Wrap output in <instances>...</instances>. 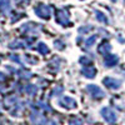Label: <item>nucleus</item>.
I'll return each instance as SVG.
<instances>
[{"label": "nucleus", "mask_w": 125, "mask_h": 125, "mask_svg": "<svg viewBox=\"0 0 125 125\" xmlns=\"http://www.w3.org/2000/svg\"><path fill=\"white\" fill-rule=\"evenodd\" d=\"M35 14L41 19H49L51 16V9L45 4H39L35 8Z\"/></svg>", "instance_id": "f257e3e1"}, {"label": "nucleus", "mask_w": 125, "mask_h": 125, "mask_svg": "<svg viewBox=\"0 0 125 125\" xmlns=\"http://www.w3.org/2000/svg\"><path fill=\"white\" fill-rule=\"evenodd\" d=\"M86 90H88V93L90 94V95L94 98V99H101V98H104L105 96V93H104L99 86H96V85H88L86 86Z\"/></svg>", "instance_id": "f03ea898"}, {"label": "nucleus", "mask_w": 125, "mask_h": 125, "mask_svg": "<svg viewBox=\"0 0 125 125\" xmlns=\"http://www.w3.org/2000/svg\"><path fill=\"white\" fill-rule=\"evenodd\" d=\"M101 115L109 124H115L116 123V114L114 113L110 108H104L101 109Z\"/></svg>", "instance_id": "7ed1b4c3"}, {"label": "nucleus", "mask_w": 125, "mask_h": 125, "mask_svg": "<svg viewBox=\"0 0 125 125\" xmlns=\"http://www.w3.org/2000/svg\"><path fill=\"white\" fill-rule=\"evenodd\" d=\"M56 21L62 26L70 25V19H69V15L65 10H58L56 11Z\"/></svg>", "instance_id": "20e7f679"}, {"label": "nucleus", "mask_w": 125, "mask_h": 125, "mask_svg": "<svg viewBox=\"0 0 125 125\" xmlns=\"http://www.w3.org/2000/svg\"><path fill=\"white\" fill-rule=\"evenodd\" d=\"M59 105L62 106L64 109H74V108H76V101L73 99V98L65 96V98H62L59 101Z\"/></svg>", "instance_id": "39448f33"}, {"label": "nucleus", "mask_w": 125, "mask_h": 125, "mask_svg": "<svg viewBox=\"0 0 125 125\" xmlns=\"http://www.w3.org/2000/svg\"><path fill=\"white\" fill-rule=\"evenodd\" d=\"M104 85L109 89H119L120 85H121V81L118 80V79H114V78H105L103 80Z\"/></svg>", "instance_id": "423d86ee"}, {"label": "nucleus", "mask_w": 125, "mask_h": 125, "mask_svg": "<svg viewBox=\"0 0 125 125\" xmlns=\"http://www.w3.org/2000/svg\"><path fill=\"white\" fill-rule=\"evenodd\" d=\"M110 50H111V45H110L109 41H106V40L101 41V44L98 46V51H99L100 54H103V55L110 54Z\"/></svg>", "instance_id": "0eeeda50"}, {"label": "nucleus", "mask_w": 125, "mask_h": 125, "mask_svg": "<svg viewBox=\"0 0 125 125\" xmlns=\"http://www.w3.org/2000/svg\"><path fill=\"white\" fill-rule=\"evenodd\" d=\"M118 61H119V58L116 55L108 54L105 55V59H104V64H105V66H114L118 64Z\"/></svg>", "instance_id": "6e6552de"}, {"label": "nucleus", "mask_w": 125, "mask_h": 125, "mask_svg": "<svg viewBox=\"0 0 125 125\" xmlns=\"http://www.w3.org/2000/svg\"><path fill=\"white\" fill-rule=\"evenodd\" d=\"M81 74L84 75V76H86L88 79H93L94 76L96 75V69L94 68V66H91V65H88L86 68H83Z\"/></svg>", "instance_id": "1a4fd4ad"}, {"label": "nucleus", "mask_w": 125, "mask_h": 125, "mask_svg": "<svg viewBox=\"0 0 125 125\" xmlns=\"http://www.w3.org/2000/svg\"><path fill=\"white\" fill-rule=\"evenodd\" d=\"M28 44L26 43H23L21 40H14L13 43L9 44V48L10 49H21V48H25Z\"/></svg>", "instance_id": "9d476101"}, {"label": "nucleus", "mask_w": 125, "mask_h": 125, "mask_svg": "<svg viewBox=\"0 0 125 125\" xmlns=\"http://www.w3.org/2000/svg\"><path fill=\"white\" fill-rule=\"evenodd\" d=\"M95 16H96V19H98V21H100V23H104V24H108V23H109V20H108V18L105 16V14L101 13V11H99V10H96V11H95Z\"/></svg>", "instance_id": "9b49d317"}, {"label": "nucleus", "mask_w": 125, "mask_h": 125, "mask_svg": "<svg viewBox=\"0 0 125 125\" xmlns=\"http://www.w3.org/2000/svg\"><path fill=\"white\" fill-rule=\"evenodd\" d=\"M36 50L39 51L40 54H43V55H45V54L49 53V48H48V45L45 43H39L38 46H36Z\"/></svg>", "instance_id": "f8f14e48"}, {"label": "nucleus", "mask_w": 125, "mask_h": 125, "mask_svg": "<svg viewBox=\"0 0 125 125\" xmlns=\"http://www.w3.org/2000/svg\"><path fill=\"white\" fill-rule=\"evenodd\" d=\"M0 9L3 13H8L10 10V1L9 0H0Z\"/></svg>", "instance_id": "ddd939ff"}, {"label": "nucleus", "mask_w": 125, "mask_h": 125, "mask_svg": "<svg viewBox=\"0 0 125 125\" xmlns=\"http://www.w3.org/2000/svg\"><path fill=\"white\" fill-rule=\"evenodd\" d=\"M31 120H33V123H35V124H39L40 120H43V118H41L40 114H38V113H33V114H31Z\"/></svg>", "instance_id": "4468645a"}, {"label": "nucleus", "mask_w": 125, "mask_h": 125, "mask_svg": "<svg viewBox=\"0 0 125 125\" xmlns=\"http://www.w3.org/2000/svg\"><path fill=\"white\" fill-rule=\"evenodd\" d=\"M96 39H98V35H93V36H90L89 39H86V41H85V44H86L88 46H93L94 44H95V41H96Z\"/></svg>", "instance_id": "2eb2a0df"}, {"label": "nucleus", "mask_w": 125, "mask_h": 125, "mask_svg": "<svg viewBox=\"0 0 125 125\" xmlns=\"http://www.w3.org/2000/svg\"><path fill=\"white\" fill-rule=\"evenodd\" d=\"M18 74L21 76V78H25V79H29V78H31V73H29V71H25V70H19V71H16Z\"/></svg>", "instance_id": "dca6fc26"}, {"label": "nucleus", "mask_w": 125, "mask_h": 125, "mask_svg": "<svg viewBox=\"0 0 125 125\" xmlns=\"http://www.w3.org/2000/svg\"><path fill=\"white\" fill-rule=\"evenodd\" d=\"M26 93L30 94V95H34V94L36 93V86H35V85H31V84L28 85V86H26Z\"/></svg>", "instance_id": "f3484780"}, {"label": "nucleus", "mask_w": 125, "mask_h": 125, "mask_svg": "<svg viewBox=\"0 0 125 125\" xmlns=\"http://www.w3.org/2000/svg\"><path fill=\"white\" fill-rule=\"evenodd\" d=\"M69 125H81V120L78 119V118H73L69 121Z\"/></svg>", "instance_id": "a211bd4d"}, {"label": "nucleus", "mask_w": 125, "mask_h": 125, "mask_svg": "<svg viewBox=\"0 0 125 125\" xmlns=\"http://www.w3.org/2000/svg\"><path fill=\"white\" fill-rule=\"evenodd\" d=\"M80 62H81V64H88V65H90V60H89L88 58H85V56H81V58H80Z\"/></svg>", "instance_id": "6ab92c4d"}, {"label": "nucleus", "mask_w": 125, "mask_h": 125, "mask_svg": "<svg viewBox=\"0 0 125 125\" xmlns=\"http://www.w3.org/2000/svg\"><path fill=\"white\" fill-rule=\"evenodd\" d=\"M9 59H10V60H14L15 62H21V61H20V58H19V56H16V55H10V56H9Z\"/></svg>", "instance_id": "aec40b11"}, {"label": "nucleus", "mask_w": 125, "mask_h": 125, "mask_svg": "<svg viewBox=\"0 0 125 125\" xmlns=\"http://www.w3.org/2000/svg\"><path fill=\"white\" fill-rule=\"evenodd\" d=\"M89 29H91V26H83V28L79 29V33L84 34V33H86V30H89Z\"/></svg>", "instance_id": "412c9836"}, {"label": "nucleus", "mask_w": 125, "mask_h": 125, "mask_svg": "<svg viewBox=\"0 0 125 125\" xmlns=\"http://www.w3.org/2000/svg\"><path fill=\"white\" fill-rule=\"evenodd\" d=\"M55 48H58V49H62V48H64V44H61V43H60V40H56V41H55Z\"/></svg>", "instance_id": "4be33fe9"}, {"label": "nucleus", "mask_w": 125, "mask_h": 125, "mask_svg": "<svg viewBox=\"0 0 125 125\" xmlns=\"http://www.w3.org/2000/svg\"><path fill=\"white\" fill-rule=\"evenodd\" d=\"M4 79H5L4 74H1V73H0V81H1V80H4Z\"/></svg>", "instance_id": "5701e85b"}, {"label": "nucleus", "mask_w": 125, "mask_h": 125, "mask_svg": "<svg viewBox=\"0 0 125 125\" xmlns=\"http://www.w3.org/2000/svg\"><path fill=\"white\" fill-rule=\"evenodd\" d=\"M0 110H1V106H0Z\"/></svg>", "instance_id": "b1692460"}]
</instances>
